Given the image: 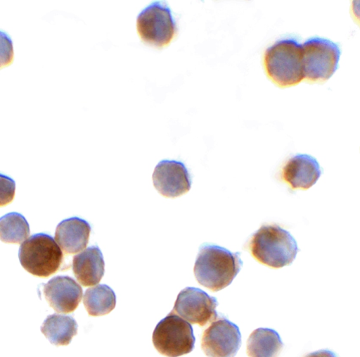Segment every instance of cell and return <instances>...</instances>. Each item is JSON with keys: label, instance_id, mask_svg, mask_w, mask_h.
Masks as SVG:
<instances>
[{"label": "cell", "instance_id": "5b68a950", "mask_svg": "<svg viewBox=\"0 0 360 357\" xmlns=\"http://www.w3.org/2000/svg\"><path fill=\"white\" fill-rule=\"evenodd\" d=\"M340 55L337 44L319 37L309 39L302 45L304 78L311 82L328 80L338 69Z\"/></svg>", "mask_w": 360, "mask_h": 357}, {"label": "cell", "instance_id": "30bf717a", "mask_svg": "<svg viewBox=\"0 0 360 357\" xmlns=\"http://www.w3.org/2000/svg\"><path fill=\"white\" fill-rule=\"evenodd\" d=\"M153 182L162 195L176 198L189 192L192 179L182 162L165 160L156 166Z\"/></svg>", "mask_w": 360, "mask_h": 357}, {"label": "cell", "instance_id": "7c38bea8", "mask_svg": "<svg viewBox=\"0 0 360 357\" xmlns=\"http://www.w3.org/2000/svg\"><path fill=\"white\" fill-rule=\"evenodd\" d=\"M321 175V167L314 158L298 154L285 164L282 178L293 189H308L316 184Z\"/></svg>", "mask_w": 360, "mask_h": 357}, {"label": "cell", "instance_id": "5bb4252c", "mask_svg": "<svg viewBox=\"0 0 360 357\" xmlns=\"http://www.w3.org/2000/svg\"><path fill=\"white\" fill-rule=\"evenodd\" d=\"M73 271L78 281L85 287L99 283L105 274V261L100 248L93 246L75 256Z\"/></svg>", "mask_w": 360, "mask_h": 357}, {"label": "cell", "instance_id": "44dd1931", "mask_svg": "<svg viewBox=\"0 0 360 357\" xmlns=\"http://www.w3.org/2000/svg\"><path fill=\"white\" fill-rule=\"evenodd\" d=\"M304 357H338V356L332 351L323 349L310 353Z\"/></svg>", "mask_w": 360, "mask_h": 357}, {"label": "cell", "instance_id": "d6986e66", "mask_svg": "<svg viewBox=\"0 0 360 357\" xmlns=\"http://www.w3.org/2000/svg\"><path fill=\"white\" fill-rule=\"evenodd\" d=\"M16 183L8 176L0 174V207L11 203L15 196Z\"/></svg>", "mask_w": 360, "mask_h": 357}, {"label": "cell", "instance_id": "e0dca14e", "mask_svg": "<svg viewBox=\"0 0 360 357\" xmlns=\"http://www.w3.org/2000/svg\"><path fill=\"white\" fill-rule=\"evenodd\" d=\"M117 297L113 289L107 284H99L86 290L84 303L90 315H107L115 309Z\"/></svg>", "mask_w": 360, "mask_h": 357}, {"label": "cell", "instance_id": "9c48e42d", "mask_svg": "<svg viewBox=\"0 0 360 357\" xmlns=\"http://www.w3.org/2000/svg\"><path fill=\"white\" fill-rule=\"evenodd\" d=\"M240 346L239 327L225 318L215 320L202 338V349L208 357H234Z\"/></svg>", "mask_w": 360, "mask_h": 357}, {"label": "cell", "instance_id": "ba28073f", "mask_svg": "<svg viewBox=\"0 0 360 357\" xmlns=\"http://www.w3.org/2000/svg\"><path fill=\"white\" fill-rule=\"evenodd\" d=\"M217 306L215 297L200 289L186 287L178 295L172 311L188 322L203 327L217 318Z\"/></svg>", "mask_w": 360, "mask_h": 357}, {"label": "cell", "instance_id": "3957f363", "mask_svg": "<svg viewBox=\"0 0 360 357\" xmlns=\"http://www.w3.org/2000/svg\"><path fill=\"white\" fill-rule=\"evenodd\" d=\"M302 60V44L297 39L279 40L265 52L266 74L280 87L295 86L304 78Z\"/></svg>", "mask_w": 360, "mask_h": 357}, {"label": "cell", "instance_id": "52a82bcc", "mask_svg": "<svg viewBox=\"0 0 360 357\" xmlns=\"http://www.w3.org/2000/svg\"><path fill=\"white\" fill-rule=\"evenodd\" d=\"M137 30L143 42L163 48L175 37L177 25L167 4L155 1L138 16Z\"/></svg>", "mask_w": 360, "mask_h": 357}, {"label": "cell", "instance_id": "277c9868", "mask_svg": "<svg viewBox=\"0 0 360 357\" xmlns=\"http://www.w3.org/2000/svg\"><path fill=\"white\" fill-rule=\"evenodd\" d=\"M20 261L23 268L31 274L48 277L60 268L63 253L49 234L39 233L32 236L20 246Z\"/></svg>", "mask_w": 360, "mask_h": 357}, {"label": "cell", "instance_id": "8992f818", "mask_svg": "<svg viewBox=\"0 0 360 357\" xmlns=\"http://www.w3.org/2000/svg\"><path fill=\"white\" fill-rule=\"evenodd\" d=\"M153 340L160 353L178 357L193 350L195 337L191 325L172 311L156 326Z\"/></svg>", "mask_w": 360, "mask_h": 357}, {"label": "cell", "instance_id": "6da1fadb", "mask_svg": "<svg viewBox=\"0 0 360 357\" xmlns=\"http://www.w3.org/2000/svg\"><path fill=\"white\" fill-rule=\"evenodd\" d=\"M243 264L240 253H233L225 248L205 244L200 248L194 273L200 284L213 292H218L231 284Z\"/></svg>", "mask_w": 360, "mask_h": 357}, {"label": "cell", "instance_id": "7a4b0ae2", "mask_svg": "<svg viewBox=\"0 0 360 357\" xmlns=\"http://www.w3.org/2000/svg\"><path fill=\"white\" fill-rule=\"evenodd\" d=\"M249 247L257 261L274 268L290 265L299 251L290 233L276 225L262 226L252 236Z\"/></svg>", "mask_w": 360, "mask_h": 357}, {"label": "cell", "instance_id": "9a60e30c", "mask_svg": "<svg viewBox=\"0 0 360 357\" xmlns=\"http://www.w3.org/2000/svg\"><path fill=\"white\" fill-rule=\"evenodd\" d=\"M283 347L281 338L276 331L258 328L248 339L247 353L249 357H278Z\"/></svg>", "mask_w": 360, "mask_h": 357}, {"label": "cell", "instance_id": "ac0fdd59", "mask_svg": "<svg viewBox=\"0 0 360 357\" xmlns=\"http://www.w3.org/2000/svg\"><path fill=\"white\" fill-rule=\"evenodd\" d=\"M30 235V227L26 218L18 213H11L0 218V240L20 244Z\"/></svg>", "mask_w": 360, "mask_h": 357}, {"label": "cell", "instance_id": "4fadbf2b", "mask_svg": "<svg viewBox=\"0 0 360 357\" xmlns=\"http://www.w3.org/2000/svg\"><path fill=\"white\" fill-rule=\"evenodd\" d=\"M91 230V225L85 220L72 218L58 225L56 239L65 253H77L86 247Z\"/></svg>", "mask_w": 360, "mask_h": 357}, {"label": "cell", "instance_id": "ffe728a7", "mask_svg": "<svg viewBox=\"0 0 360 357\" xmlns=\"http://www.w3.org/2000/svg\"><path fill=\"white\" fill-rule=\"evenodd\" d=\"M14 58L13 42L11 37L0 32V68L11 65Z\"/></svg>", "mask_w": 360, "mask_h": 357}, {"label": "cell", "instance_id": "8fae6325", "mask_svg": "<svg viewBox=\"0 0 360 357\" xmlns=\"http://www.w3.org/2000/svg\"><path fill=\"white\" fill-rule=\"evenodd\" d=\"M44 292L47 301L58 313L74 312L83 297L82 287L69 276L53 277L44 285Z\"/></svg>", "mask_w": 360, "mask_h": 357}, {"label": "cell", "instance_id": "2e32d148", "mask_svg": "<svg viewBox=\"0 0 360 357\" xmlns=\"http://www.w3.org/2000/svg\"><path fill=\"white\" fill-rule=\"evenodd\" d=\"M41 332L51 343L56 346L68 345L77 334L78 324L72 316L55 313L46 319Z\"/></svg>", "mask_w": 360, "mask_h": 357}]
</instances>
